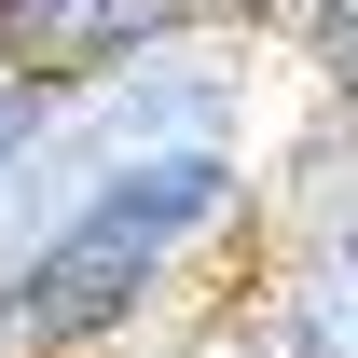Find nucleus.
<instances>
[{
	"label": "nucleus",
	"instance_id": "nucleus-5",
	"mask_svg": "<svg viewBox=\"0 0 358 358\" xmlns=\"http://www.w3.org/2000/svg\"><path fill=\"white\" fill-rule=\"evenodd\" d=\"M248 303L289 358H358V248H262Z\"/></svg>",
	"mask_w": 358,
	"mask_h": 358
},
{
	"label": "nucleus",
	"instance_id": "nucleus-1",
	"mask_svg": "<svg viewBox=\"0 0 358 358\" xmlns=\"http://www.w3.org/2000/svg\"><path fill=\"white\" fill-rule=\"evenodd\" d=\"M262 262L248 152H124L0 262V358H152Z\"/></svg>",
	"mask_w": 358,
	"mask_h": 358
},
{
	"label": "nucleus",
	"instance_id": "nucleus-3",
	"mask_svg": "<svg viewBox=\"0 0 358 358\" xmlns=\"http://www.w3.org/2000/svg\"><path fill=\"white\" fill-rule=\"evenodd\" d=\"M179 28H207L193 0H0V83L28 96H96L110 69H138L152 42H179Z\"/></svg>",
	"mask_w": 358,
	"mask_h": 358
},
{
	"label": "nucleus",
	"instance_id": "nucleus-2",
	"mask_svg": "<svg viewBox=\"0 0 358 358\" xmlns=\"http://www.w3.org/2000/svg\"><path fill=\"white\" fill-rule=\"evenodd\" d=\"M262 69H275L262 28L207 14V28L152 42L138 69H110L96 96H69L55 138H69L83 166H124V152H262Z\"/></svg>",
	"mask_w": 358,
	"mask_h": 358
},
{
	"label": "nucleus",
	"instance_id": "nucleus-7",
	"mask_svg": "<svg viewBox=\"0 0 358 358\" xmlns=\"http://www.w3.org/2000/svg\"><path fill=\"white\" fill-rule=\"evenodd\" d=\"M152 358H289V345H275V331H262V303L234 289V303H207V317H179V331H166Z\"/></svg>",
	"mask_w": 358,
	"mask_h": 358
},
{
	"label": "nucleus",
	"instance_id": "nucleus-9",
	"mask_svg": "<svg viewBox=\"0 0 358 358\" xmlns=\"http://www.w3.org/2000/svg\"><path fill=\"white\" fill-rule=\"evenodd\" d=\"M193 14H234V0H193Z\"/></svg>",
	"mask_w": 358,
	"mask_h": 358
},
{
	"label": "nucleus",
	"instance_id": "nucleus-4",
	"mask_svg": "<svg viewBox=\"0 0 358 358\" xmlns=\"http://www.w3.org/2000/svg\"><path fill=\"white\" fill-rule=\"evenodd\" d=\"M262 166V248H358V110H317L289 96V124Z\"/></svg>",
	"mask_w": 358,
	"mask_h": 358
},
{
	"label": "nucleus",
	"instance_id": "nucleus-6",
	"mask_svg": "<svg viewBox=\"0 0 358 358\" xmlns=\"http://www.w3.org/2000/svg\"><path fill=\"white\" fill-rule=\"evenodd\" d=\"M262 42H275V69H289L317 110H358V0H289Z\"/></svg>",
	"mask_w": 358,
	"mask_h": 358
},
{
	"label": "nucleus",
	"instance_id": "nucleus-8",
	"mask_svg": "<svg viewBox=\"0 0 358 358\" xmlns=\"http://www.w3.org/2000/svg\"><path fill=\"white\" fill-rule=\"evenodd\" d=\"M42 124H55V96H28V83H0V179L42 152Z\"/></svg>",
	"mask_w": 358,
	"mask_h": 358
}]
</instances>
